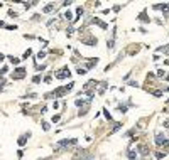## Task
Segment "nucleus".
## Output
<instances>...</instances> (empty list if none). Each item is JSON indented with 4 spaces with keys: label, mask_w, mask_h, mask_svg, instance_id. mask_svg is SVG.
Listing matches in <instances>:
<instances>
[{
    "label": "nucleus",
    "mask_w": 169,
    "mask_h": 160,
    "mask_svg": "<svg viewBox=\"0 0 169 160\" xmlns=\"http://www.w3.org/2000/svg\"><path fill=\"white\" fill-rule=\"evenodd\" d=\"M73 88V83H69L68 86H63V88H57V89H54L51 94H46V98H59V96H63V94H66L69 89Z\"/></svg>",
    "instance_id": "obj_1"
},
{
    "label": "nucleus",
    "mask_w": 169,
    "mask_h": 160,
    "mask_svg": "<svg viewBox=\"0 0 169 160\" xmlns=\"http://www.w3.org/2000/svg\"><path fill=\"white\" fill-rule=\"evenodd\" d=\"M69 76H71V72H69L68 68H63V69L56 71V78H57V79H68Z\"/></svg>",
    "instance_id": "obj_2"
},
{
    "label": "nucleus",
    "mask_w": 169,
    "mask_h": 160,
    "mask_svg": "<svg viewBox=\"0 0 169 160\" xmlns=\"http://www.w3.org/2000/svg\"><path fill=\"white\" fill-rule=\"evenodd\" d=\"M25 76V68H17L12 72V79H24Z\"/></svg>",
    "instance_id": "obj_3"
},
{
    "label": "nucleus",
    "mask_w": 169,
    "mask_h": 160,
    "mask_svg": "<svg viewBox=\"0 0 169 160\" xmlns=\"http://www.w3.org/2000/svg\"><path fill=\"white\" fill-rule=\"evenodd\" d=\"M166 142H168V140H166V137H164L162 133H157V135H156V143H157L159 147H162Z\"/></svg>",
    "instance_id": "obj_4"
},
{
    "label": "nucleus",
    "mask_w": 169,
    "mask_h": 160,
    "mask_svg": "<svg viewBox=\"0 0 169 160\" xmlns=\"http://www.w3.org/2000/svg\"><path fill=\"white\" fill-rule=\"evenodd\" d=\"M139 152H140L142 155H149V148H147L146 145H140V147H139Z\"/></svg>",
    "instance_id": "obj_5"
},
{
    "label": "nucleus",
    "mask_w": 169,
    "mask_h": 160,
    "mask_svg": "<svg viewBox=\"0 0 169 160\" xmlns=\"http://www.w3.org/2000/svg\"><path fill=\"white\" fill-rule=\"evenodd\" d=\"M29 137H31V135H29V133H25V135H24V137H20V138H19V145H24V143H25V140H27V138H29Z\"/></svg>",
    "instance_id": "obj_6"
},
{
    "label": "nucleus",
    "mask_w": 169,
    "mask_h": 160,
    "mask_svg": "<svg viewBox=\"0 0 169 160\" xmlns=\"http://www.w3.org/2000/svg\"><path fill=\"white\" fill-rule=\"evenodd\" d=\"M53 10H54V5H53V3H49V5H47V7L44 9V12H46V14H51Z\"/></svg>",
    "instance_id": "obj_7"
},
{
    "label": "nucleus",
    "mask_w": 169,
    "mask_h": 160,
    "mask_svg": "<svg viewBox=\"0 0 169 160\" xmlns=\"http://www.w3.org/2000/svg\"><path fill=\"white\" fill-rule=\"evenodd\" d=\"M157 52H164V54H169V46H164V47H159Z\"/></svg>",
    "instance_id": "obj_8"
},
{
    "label": "nucleus",
    "mask_w": 169,
    "mask_h": 160,
    "mask_svg": "<svg viewBox=\"0 0 169 160\" xmlns=\"http://www.w3.org/2000/svg\"><path fill=\"white\" fill-rule=\"evenodd\" d=\"M9 59H10V62H12V64H19V59H17V57H14V56H10Z\"/></svg>",
    "instance_id": "obj_9"
},
{
    "label": "nucleus",
    "mask_w": 169,
    "mask_h": 160,
    "mask_svg": "<svg viewBox=\"0 0 169 160\" xmlns=\"http://www.w3.org/2000/svg\"><path fill=\"white\" fill-rule=\"evenodd\" d=\"M129 157H130V160H135V159H137V153L130 150V152H129Z\"/></svg>",
    "instance_id": "obj_10"
},
{
    "label": "nucleus",
    "mask_w": 169,
    "mask_h": 160,
    "mask_svg": "<svg viewBox=\"0 0 169 160\" xmlns=\"http://www.w3.org/2000/svg\"><path fill=\"white\" fill-rule=\"evenodd\" d=\"M34 83H41V76H34V79H32Z\"/></svg>",
    "instance_id": "obj_11"
},
{
    "label": "nucleus",
    "mask_w": 169,
    "mask_h": 160,
    "mask_svg": "<svg viewBox=\"0 0 169 160\" xmlns=\"http://www.w3.org/2000/svg\"><path fill=\"white\" fill-rule=\"evenodd\" d=\"M7 69H9L7 66H5V68H2V69H0V76H2V74H5V72H7Z\"/></svg>",
    "instance_id": "obj_12"
},
{
    "label": "nucleus",
    "mask_w": 169,
    "mask_h": 160,
    "mask_svg": "<svg viewBox=\"0 0 169 160\" xmlns=\"http://www.w3.org/2000/svg\"><path fill=\"white\" fill-rule=\"evenodd\" d=\"M64 17L68 19V20H69V19H71V12H69V10H68V12H66V14H64Z\"/></svg>",
    "instance_id": "obj_13"
},
{
    "label": "nucleus",
    "mask_w": 169,
    "mask_h": 160,
    "mask_svg": "<svg viewBox=\"0 0 169 160\" xmlns=\"http://www.w3.org/2000/svg\"><path fill=\"white\" fill-rule=\"evenodd\" d=\"M42 128H44V131H47V130H49V125H47V123H42Z\"/></svg>",
    "instance_id": "obj_14"
},
{
    "label": "nucleus",
    "mask_w": 169,
    "mask_h": 160,
    "mask_svg": "<svg viewBox=\"0 0 169 160\" xmlns=\"http://www.w3.org/2000/svg\"><path fill=\"white\" fill-rule=\"evenodd\" d=\"M56 121H59V115H56V116H53V123H56Z\"/></svg>",
    "instance_id": "obj_15"
},
{
    "label": "nucleus",
    "mask_w": 169,
    "mask_h": 160,
    "mask_svg": "<svg viewBox=\"0 0 169 160\" xmlns=\"http://www.w3.org/2000/svg\"><path fill=\"white\" fill-rule=\"evenodd\" d=\"M44 56H46V52H44V51H41V52L37 54V57H39V59H41V57H44Z\"/></svg>",
    "instance_id": "obj_16"
}]
</instances>
